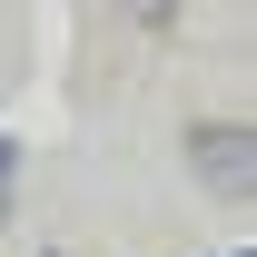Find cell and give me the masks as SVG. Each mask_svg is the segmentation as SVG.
Listing matches in <instances>:
<instances>
[{"mask_svg": "<svg viewBox=\"0 0 257 257\" xmlns=\"http://www.w3.org/2000/svg\"><path fill=\"white\" fill-rule=\"evenodd\" d=\"M0 218H10V208H0Z\"/></svg>", "mask_w": 257, "mask_h": 257, "instance_id": "obj_3", "label": "cell"}, {"mask_svg": "<svg viewBox=\"0 0 257 257\" xmlns=\"http://www.w3.org/2000/svg\"><path fill=\"white\" fill-rule=\"evenodd\" d=\"M188 178H198V188H218V198H247V188H257V128L198 119V128H188Z\"/></svg>", "mask_w": 257, "mask_h": 257, "instance_id": "obj_1", "label": "cell"}, {"mask_svg": "<svg viewBox=\"0 0 257 257\" xmlns=\"http://www.w3.org/2000/svg\"><path fill=\"white\" fill-rule=\"evenodd\" d=\"M109 10H119V20H139V30H168V20H178V0H109Z\"/></svg>", "mask_w": 257, "mask_h": 257, "instance_id": "obj_2", "label": "cell"}]
</instances>
